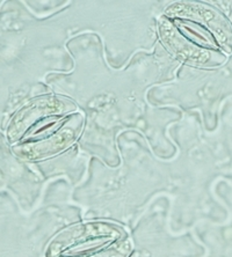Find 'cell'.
<instances>
[{
	"label": "cell",
	"mask_w": 232,
	"mask_h": 257,
	"mask_svg": "<svg viewBox=\"0 0 232 257\" xmlns=\"http://www.w3.org/2000/svg\"><path fill=\"white\" fill-rule=\"evenodd\" d=\"M83 127V116L77 114L67 117L65 123L58 131L49 137L37 141L33 144H27L25 151V157L30 159L44 158L65 150L73 143L81 134Z\"/></svg>",
	"instance_id": "277c9868"
},
{
	"label": "cell",
	"mask_w": 232,
	"mask_h": 257,
	"mask_svg": "<svg viewBox=\"0 0 232 257\" xmlns=\"http://www.w3.org/2000/svg\"><path fill=\"white\" fill-rule=\"evenodd\" d=\"M130 242L119 226L107 222L75 225L59 233L47 257H127Z\"/></svg>",
	"instance_id": "6da1fadb"
},
{
	"label": "cell",
	"mask_w": 232,
	"mask_h": 257,
	"mask_svg": "<svg viewBox=\"0 0 232 257\" xmlns=\"http://www.w3.org/2000/svg\"><path fill=\"white\" fill-rule=\"evenodd\" d=\"M159 28H161L162 40L165 44L186 62L197 65H208V64H220L224 60V57L218 56L217 52L197 48L191 41L186 40L166 19L162 20Z\"/></svg>",
	"instance_id": "5b68a950"
},
{
	"label": "cell",
	"mask_w": 232,
	"mask_h": 257,
	"mask_svg": "<svg viewBox=\"0 0 232 257\" xmlns=\"http://www.w3.org/2000/svg\"><path fill=\"white\" fill-rule=\"evenodd\" d=\"M75 110V104L70 100L58 96H45L36 100L32 105L22 110L17 117L13 125L14 139L20 138L22 132L27 131L30 126L40 120H44L52 116H63Z\"/></svg>",
	"instance_id": "3957f363"
},
{
	"label": "cell",
	"mask_w": 232,
	"mask_h": 257,
	"mask_svg": "<svg viewBox=\"0 0 232 257\" xmlns=\"http://www.w3.org/2000/svg\"><path fill=\"white\" fill-rule=\"evenodd\" d=\"M167 15L181 19H191L193 21L200 22L202 27L208 30L216 41L219 43L220 48L225 51L232 50V28L227 20L216 11L209 9L199 4L180 3L171 6L166 11Z\"/></svg>",
	"instance_id": "7a4b0ae2"
}]
</instances>
